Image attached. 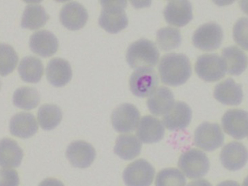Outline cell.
<instances>
[{"instance_id": "6da1fadb", "label": "cell", "mask_w": 248, "mask_h": 186, "mask_svg": "<svg viewBox=\"0 0 248 186\" xmlns=\"http://www.w3.org/2000/svg\"><path fill=\"white\" fill-rule=\"evenodd\" d=\"M161 82L170 86L185 84L192 74L190 62L187 57L182 54H168L164 55L158 66Z\"/></svg>"}, {"instance_id": "7a4b0ae2", "label": "cell", "mask_w": 248, "mask_h": 186, "mask_svg": "<svg viewBox=\"0 0 248 186\" xmlns=\"http://www.w3.org/2000/svg\"><path fill=\"white\" fill-rule=\"evenodd\" d=\"M126 57L132 69L152 68L158 62L160 53L154 43L142 39L132 43L129 47Z\"/></svg>"}, {"instance_id": "3957f363", "label": "cell", "mask_w": 248, "mask_h": 186, "mask_svg": "<svg viewBox=\"0 0 248 186\" xmlns=\"http://www.w3.org/2000/svg\"><path fill=\"white\" fill-rule=\"evenodd\" d=\"M178 167L188 178H202L208 172L210 161L204 152L198 149H190L180 157Z\"/></svg>"}, {"instance_id": "277c9868", "label": "cell", "mask_w": 248, "mask_h": 186, "mask_svg": "<svg viewBox=\"0 0 248 186\" xmlns=\"http://www.w3.org/2000/svg\"><path fill=\"white\" fill-rule=\"evenodd\" d=\"M195 69L202 80L209 83L218 81L225 76L227 72L224 59L215 54H204L199 57Z\"/></svg>"}, {"instance_id": "5b68a950", "label": "cell", "mask_w": 248, "mask_h": 186, "mask_svg": "<svg viewBox=\"0 0 248 186\" xmlns=\"http://www.w3.org/2000/svg\"><path fill=\"white\" fill-rule=\"evenodd\" d=\"M158 85V77L152 68L137 69L131 75L129 87L134 95L146 97L151 95Z\"/></svg>"}, {"instance_id": "8992f818", "label": "cell", "mask_w": 248, "mask_h": 186, "mask_svg": "<svg viewBox=\"0 0 248 186\" xmlns=\"http://www.w3.org/2000/svg\"><path fill=\"white\" fill-rule=\"evenodd\" d=\"M154 168L150 162L140 159L129 164L123 173L126 186H150L154 180Z\"/></svg>"}, {"instance_id": "52a82bcc", "label": "cell", "mask_w": 248, "mask_h": 186, "mask_svg": "<svg viewBox=\"0 0 248 186\" xmlns=\"http://www.w3.org/2000/svg\"><path fill=\"white\" fill-rule=\"evenodd\" d=\"M224 137L217 123H202L195 131L194 144L201 149L213 151L224 143Z\"/></svg>"}, {"instance_id": "ba28073f", "label": "cell", "mask_w": 248, "mask_h": 186, "mask_svg": "<svg viewBox=\"0 0 248 186\" xmlns=\"http://www.w3.org/2000/svg\"><path fill=\"white\" fill-rule=\"evenodd\" d=\"M223 37L222 29L219 25L215 23H206L195 31L193 45L202 51H214L221 46Z\"/></svg>"}, {"instance_id": "9c48e42d", "label": "cell", "mask_w": 248, "mask_h": 186, "mask_svg": "<svg viewBox=\"0 0 248 186\" xmlns=\"http://www.w3.org/2000/svg\"><path fill=\"white\" fill-rule=\"evenodd\" d=\"M140 112L135 105L124 103L115 108L111 114V123L118 133H130L137 129Z\"/></svg>"}, {"instance_id": "30bf717a", "label": "cell", "mask_w": 248, "mask_h": 186, "mask_svg": "<svg viewBox=\"0 0 248 186\" xmlns=\"http://www.w3.org/2000/svg\"><path fill=\"white\" fill-rule=\"evenodd\" d=\"M224 132L235 140H242L248 136V112L232 109L224 114L221 119Z\"/></svg>"}, {"instance_id": "8fae6325", "label": "cell", "mask_w": 248, "mask_h": 186, "mask_svg": "<svg viewBox=\"0 0 248 186\" xmlns=\"http://www.w3.org/2000/svg\"><path fill=\"white\" fill-rule=\"evenodd\" d=\"M220 159L223 166L228 170H240L248 162V149L239 142H231L223 147Z\"/></svg>"}, {"instance_id": "7c38bea8", "label": "cell", "mask_w": 248, "mask_h": 186, "mask_svg": "<svg viewBox=\"0 0 248 186\" xmlns=\"http://www.w3.org/2000/svg\"><path fill=\"white\" fill-rule=\"evenodd\" d=\"M164 16L168 24L184 27L193 19L192 5L189 0H172L164 9Z\"/></svg>"}, {"instance_id": "4fadbf2b", "label": "cell", "mask_w": 248, "mask_h": 186, "mask_svg": "<svg viewBox=\"0 0 248 186\" xmlns=\"http://www.w3.org/2000/svg\"><path fill=\"white\" fill-rule=\"evenodd\" d=\"M65 155L74 167L86 169L94 162L96 152L91 144L79 140L73 142L69 145Z\"/></svg>"}, {"instance_id": "5bb4252c", "label": "cell", "mask_w": 248, "mask_h": 186, "mask_svg": "<svg viewBox=\"0 0 248 186\" xmlns=\"http://www.w3.org/2000/svg\"><path fill=\"white\" fill-rule=\"evenodd\" d=\"M88 15L86 8L77 2H69L62 7L60 14V20L64 27L71 30L83 29L87 23Z\"/></svg>"}, {"instance_id": "9a60e30c", "label": "cell", "mask_w": 248, "mask_h": 186, "mask_svg": "<svg viewBox=\"0 0 248 186\" xmlns=\"http://www.w3.org/2000/svg\"><path fill=\"white\" fill-rule=\"evenodd\" d=\"M192 119V111L187 104L177 102L170 110L164 115L163 124L170 130L186 129Z\"/></svg>"}, {"instance_id": "2e32d148", "label": "cell", "mask_w": 248, "mask_h": 186, "mask_svg": "<svg viewBox=\"0 0 248 186\" xmlns=\"http://www.w3.org/2000/svg\"><path fill=\"white\" fill-rule=\"evenodd\" d=\"M165 129L159 119L153 116H145L139 122L137 136L143 143H155L164 138Z\"/></svg>"}, {"instance_id": "e0dca14e", "label": "cell", "mask_w": 248, "mask_h": 186, "mask_svg": "<svg viewBox=\"0 0 248 186\" xmlns=\"http://www.w3.org/2000/svg\"><path fill=\"white\" fill-rule=\"evenodd\" d=\"M31 50L42 57H50L58 51V38L48 30H40L31 37Z\"/></svg>"}, {"instance_id": "ac0fdd59", "label": "cell", "mask_w": 248, "mask_h": 186, "mask_svg": "<svg viewBox=\"0 0 248 186\" xmlns=\"http://www.w3.org/2000/svg\"><path fill=\"white\" fill-rule=\"evenodd\" d=\"M213 95L218 102L230 106L240 105L243 100L242 86L231 78L217 85Z\"/></svg>"}, {"instance_id": "d6986e66", "label": "cell", "mask_w": 248, "mask_h": 186, "mask_svg": "<svg viewBox=\"0 0 248 186\" xmlns=\"http://www.w3.org/2000/svg\"><path fill=\"white\" fill-rule=\"evenodd\" d=\"M46 77L55 87H62L72 80V70L68 61L54 58L48 62L46 68Z\"/></svg>"}, {"instance_id": "ffe728a7", "label": "cell", "mask_w": 248, "mask_h": 186, "mask_svg": "<svg viewBox=\"0 0 248 186\" xmlns=\"http://www.w3.org/2000/svg\"><path fill=\"white\" fill-rule=\"evenodd\" d=\"M38 130L35 116L30 113H19L11 118L10 132L19 138L28 139L34 135Z\"/></svg>"}, {"instance_id": "44dd1931", "label": "cell", "mask_w": 248, "mask_h": 186, "mask_svg": "<svg viewBox=\"0 0 248 186\" xmlns=\"http://www.w3.org/2000/svg\"><path fill=\"white\" fill-rule=\"evenodd\" d=\"M149 110L155 116H161L170 110L175 104L173 94L168 87H157L155 91L149 96L147 100Z\"/></svg>"}, {"instance_id": "7402d4cb", "label": "cell", "mask_w": 248, "mask_h": 186, "mask_svg": "<svg viewBox=\"0 0 248 186\" xmlns=\"http://www.w3.org/2000/svg\"><path fill=\"white\" fill-rule=\"evenodd\" d=\"M129 20L124 10L103 9L99 25L109 34H117L126 29Z\"/></svg>"}, {"instance_id": "603a6c76", "label": "cell", "mask_w": 248, "mask_h": 186, "mask_svg": "<svg viewBox=\"0 0 248 186\" xmlns=\"http://www.w3.org/2000/svg\"><path fill=\"white\" fill-rule=\"evenodd\" d=\"M23 158V151L15 140L9 138L0 140V166L16 168Z\"/></svg>"}, {"instance_id": "cb8c5ba5", "label": "cell", "mask_w": 248, "mask_h": 186, "mask_svg": "<svg viewBox=\"0 0 248 186\" xmlns=\"http://www.w3.org/2000/svg\"><path fill=\"white\" fill-rule=\"evenodd\" d=\"M222 58L229 74L239 76L248 67V59L246 54L234 45L223 49Z\"/></svg>"}, {"instance_id": "d4e9b609", "label": "cell", "mask_w": 248, "mask_h": 186, "mask_svg": "<svg viewBox=\"0 0 248 186\" xmlns=\"http://www.w3.org/2000/svg\"><path fill=\"white\" fill-rule=\"evenodd\" d=\"M141 143L139 139L130 134H123L117 138L115 143V155L125 160L135 159L140 155Z\"/></svg>"}, {"instance_id": "484cf974", "label": "cell", "mask_w": 248, "mask_h": 186, "mask_svg": "<svg viewBox=\"0 0 248 186\" xmlns=\"http://www.w3.org/2000/svg\"><path fill=\"white\" fill-rule=\"evenodd\" d=\"M43 65L41 60L34 57H26L21 60L18 72L21 79L26 83H37L43 75Z\"/></svg>"}, {"instance_id": "4316f807", "label": "cell", "mask_w": 248, "mask_h": 186, "mask_svg": "<svg viewBox=\"0 0 248 186\" xmlns=\"http://www.w3.org/2000/svg\"><path fill=\"white\" fill-rule=\"evenodd\" d=\"M49 16L41 5H28L22 16L21 26L23 29L37 30L46 24Z\"/></svg>"}, {"instance_id": "83f0119b", "label": "cell", "mask_w": 248, "mask_h": 186, "mask_svg": "<svg viewBox=\"0 0 248 186\" xmlns=\"http://www.w3.org/2000/svg\"><path fill=\"white\" fill-rule=\"evenodd\" d=\"M37 118L42 129L46 130H52L61 123L62 119V111L55 105H43L39 109Z\"/></svg>"}, {"instance_id": "f1b7e54d", "label": "cell", "mask_w": 248, "mask_h": 186, "mask_svg": "<svg viewBox=\"0 0 248 186\" xmlns=\"http://www.w3.org/2000/svg\"><path fill=\"white\" fill-rule=\"evenodd\" d=\"M40 95L34 87H19L14 94V105L24 110H31L40 103Z\"/></svg>"}, {"instance_id": "f546056e", "label": "cell", "mask_w": 248, "mask_h": 186, "mask_svg": "<svg viewBox=\"0 0 248 186\" xmlns=\"http://www.w3.org/2000/svg\"><path fill=\"white\" fill-rule=\"evenodd\" d=\"M157 43L163 51H172L182 44V35L178 29L174 28H163L157 30Z\"/></svg>"}, {"instance_id": "4dcf8cb0", "label": "cell", "mask_w": 248, "mask_h": 186, "mask_svg": "<svg viewBox=\"0 0 248 186\" xmlns=\"http://www.w3.org/2000/svg\"><path fill=\"white\" fill-rule=\"evenodd\" d=\"M17 54L13 47L7 44H0V75L2 76L13 72L17 65Z\"/></svg>"}, {"instance_id": "1f68e13d", "label": "cell", "mask_w": 248, "mask_h": 186, "mask_svg": "<svg viewBox=\"0 0 248 186\" xmlns=\"http://www.w3.org/2000/svg\"><path fill=\"white\" fill-rule=\"evenodd\" d=\"M185 175L174 168L163 169L156 177L155 186H186Z\"/></svg>"}, {"instance_id": "d6a6232c", "label": "cell", "mask_w": 248, "mask_h": 186, "mask_svg": "<svg viewBox=\"0 0 248 186\" xmlns=\"http://www.w3.org/2000/svg\"><path fill=\"white\" fill-rule=\"evenodd\" d=\"M232 35L237 45L248 51V18H242L235 23Z\"/></svg>"}, {"instance_id": "836d02e7", "label": "cell", "mask_w": 248, "mask_h": 186, "mask_svg": "<svg viewBox=\"0 0 248 186\" xmlns=\"http://www.w3.org/2000/svg\"><path fill=\"white\" fill-rule=\"evenodd\" d=\"M19 178L17 172L14 169H0V186H19Z\"/></svg>"}, {"instance_id": "e575fe53", "label": "cell", "mask_w": 248, "mask_h": 186, "mask_svg": "<svg viewBox=\"0 0 248 186\" xmlns=\"http://www.w3.org/2000/svg\"><path fill=\"white\" fill-rule=\"evenodd\" d=\"M103 9L124 10L127 6V0H100Z\"/></svg>"}, {"instance_id": "d590c367", "label": "cell", "mask_w": 248, "mask_h": 186, "mask_svg": "<svg viewBox=\"0 0 248 186\" xmlns=\"http://www.w3.org/2000/svg\"><path fill=\"white\" fill-rule=\"evenodd\" d=\"M131 4L136 9L148 8L151 5L152 0H129Z\"/></svg>"}, {"instance_id": "8d00e7d4", "label": "cell", "mask_w": 248, "mask_h": 186, "mask_svg": "<svg viewBox=\"0 0 248 186\" xmlns=\"http://www.w3.org/2000/svg\"><path fill=\"white\" fill-rule=\"evenodd\" d=\"M39 186H64V185L56 179L48 178L43 180Z\"/></svg>"}, {"instance_id": "74e56055", "label": "cell", "mask_w": 248, "mask_h": 186, "mask_svg": "<svg viewBox=\"0 0 248 186\" xmlns=\"http://www.w3.org/2000/svg\"><path fill=\"white\" fill-rule=\"evenodd\" d=\"M187 186H212V185L206 180H198L196 181L191 182Z\"/></svg>"}, {"instance_id": "f35d334b", "label": "cell", "mask_w": 248, "mask_h": 186, "mask_svg": "<svg viewBox=\"0 0 248 186\" xmlns=\"http://www.w3.org/2000/svg\"><path fill=\"white\" fill-rule=\"evenodd\" d=\"M235 0H213V2L218 6H227L233 3Z\"/></svg>"}, {"instance_id": "ab89813d", "label": "cell", "mask_w": 248, "mask_h": 186, "mask_svg": "<svg viewBox=\"0 0 248 186\" xmlns=\"http://www.w3.org/2000/svg\"><path fill=\"white\" fill-rule=\"evenodd\" d=\"M239 5L242 12L248 15V0H239Z\"/></svg>"}, {"instance_id": "60d3db41", "label": "cell", "mask_w": 248, "mask_h": 186, "mask_svg": "<svg viewBox=\"0 0 248 186\" xmlns=\"http://www.w3.org/2000/svg\"><path fill=\"white\" fill-rule=\"evenodd\" d=\"M217 186H240V185L237 182L228 180V181H224L219 183Z\"/></svg>"}, {"instance_id": "b9f144b4", "label": "cell", "mask_w": 248, "mask_h": 186, "mask_svg": "<svg viewBox=\"0 0 248 186\" xmlns=\"http://www.w3.org/2000/svg\"><path fill=\"white\" fill-rule=\"evenodd\" d=\"M25 2L29 4H37L41 2L43 0H23Z\"/></svg>"}, {"instance_id": "7bdbcfd3", "label": "cell", "mask_w": 248, "mask_h": 186, "mask_svg": "<svg viewBox=\"0 0 248 186\" xmlns=\"http://www.w3.org/2000/svg\"><path fill=\"white\" fill-rule=\"evenodd\" d=\"M242 186H248V176L245 179V180H244Z\"/></svg>"}, {"instance_id": "ee69618b", "label": "cell", "mask_w": 248, "mask_h": 186, "mask_svg": "<svg viewBox=\"0 0 248 186\" xmlns=\"http://www.w3.org/2000/svg\"><path fill=\"white\" fill-rule=\"evenodd\" d=\"M55 1L58 2H67V1H69V0H55Z\"/></svg>"}, {"instance_id": "f6af8a7d", "label": "cell", "mask_w": 248, "mask_h": 186, "mask_svg": "<svg viewBox=\"0 0 248 186\" xmlns=\"http://www.w3.org/2000/svg\"><path fill=\"white\" fill-rule=\"evenodd\" d=\"M0 87H1V82H0Z\"/></svg>"}]
</instances>
